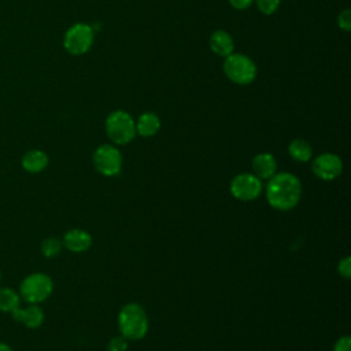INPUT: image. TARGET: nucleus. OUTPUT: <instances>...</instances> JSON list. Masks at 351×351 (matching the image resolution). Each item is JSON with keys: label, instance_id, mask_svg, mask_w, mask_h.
I'll list each match as a JSON object with an SVG mask.
<instances>
[{"label": "nucleus", "instance_id": "nucleus-5", "mask_svg": "<svg viewBox=\"0 0 351 351\" xmlns=\"http://www.w3.org/2000/svg\"><path fill=\"white\" fill-rule=\"evenodd\" d=\"M223 71L226 77L239 85H247L256 77L255 63L243 53H230L225 58Z\"/></svg>", "mask_w": 351, "mask_h": 351}, {"label": "nucleus", "instance_id": "nucleus-9", "mask_svg": "<svg viewBox=\"0 0 351 351\" xmlns=\"http://www.w3.org/2000/svg\"><path fill=\"white\" fill-rule=\"evenodd\" d=\"M311 169L318 178L324 181H332L343 171V162L337 155L325 152L314 159Z\"/></svg>", "mask_w": 351, "mask_h": 351}, {"label": "nucleus", "instance_id": "nucleus-16", "mask_svg": "<svg viewBox=\"0 0 351 351\" xmlns=\"http://www.w3.org/2000/svg\"><path fill=\"white\" fill-rule=\"evenodd\" d=\"M288 152H289L291 158L296 162H307V160L311 159V155H313L311 145L303 138L292 140L289 143Z\"/></svg>", "mask_w": 351, "mask_h": 351}, {"label": "nucleus", "instance_id": "nucleus-21", "mask_svg": "<svg viewBox=\"0 0 351 351\" xmlns=\"http://www.w3.org/2000/svg\"><path fill=\"white\" fill-rule=\"evenodd\" d=\"M337 25L344 32H348L351 29V11L350 8L343 10L337 16Z\"/></svg>", "mask_w": 351, "mask_h": 351}, {"label": "nucleus", "instance_id": "nucleus-2", "mask_svg": "<svg viewBox=\"0 0 351 351\" xmlns=\"http://www.w3.org/2000/svg\"><path fill=\"white\" fill-rule=\"evenodd\" d=\"M121 335L128 340H140L148 332V318L144 308L137 303L125 304L118 314Z\"/></svg>", "mask_w": 351, "mask_h": 351}, {"label": "nucleus", "instance_id": "nucleus-22", "mask_svg": "<svg viewBox=\"0 0 351 351\" xmlns=\"http://www.w3.org/2000/svg\"><path fill=\"white\" fill-rule=\"evenodd\" d=\"M337 271L340 273V276H343L344 278H350L351 276V259L350 256H344L339 265H337Z\"/></svg>", "mask_w": 351, "mask_h": 351}, {"label": "nucleus", "instance_id": "nucleus-10", "mask_svg": "<svg viewBox=\"0 0 351 351\" xmlns=\"http://www.w3.org/2000/svg\"><path fill=\"white\" fill-rule=\"evenodd\" d=\"M11 315L15 321L22 322L27 328H38L44 322V311L38 304L29 303L27 307L21 308L16 307L15 310L11 311Z\"/></svg>", "mask_w": 351, "mask_h": 351}, {"label": "nucleus", "instance_id": "nucleus-6", "mask_svg": "<svg viewBox=\"0 0 351 351\" xmlns=\"http://www.w3.org/2000/svg\"><path fill=\"white\" fill-rule=\"evenodd\" d=\"M93 38L95 30L90 25L75 23L64 33L63 45L71 55H84L92 47Z\"/></svg>", "mask_w": 351, "mask_h": 351}, {"label": "nucleus", "instance_id": "nucleus-17", "mask_svg": "<svg viewBox=\"0 0 351 351\" xmlns=\"http://www.w3.org/2000/svg\"><path fill=\"white\" fill-rule=\"evenodd\" d=\"M19 307V295L12 288H0V311L11 313Z\"/></svg>", "mask_w": 351, "mask_h": 351}, {"label": "nucleus", "instance_id": "nucleus-8", "mask_svg": "<svg viewBox=\"0 0 351 351\" xmlns=\"http://www.w3.org/2000/svg\"><path fill=\"white\" fill-rule=\"evenodd\" d=\"M262 192V182L258 177L250 173L236 176L230 182V193L241 202L256 199Z\"/></svg>", "mask_w": 351, "mask_h": 351}, {"label": "nucleus", "instance_id": "nucleus-15", "mask_svg": "<svg viewBox=\"0 0 351 351\" xmlns=\"http://www.w3.org/2000/svg\"><path fill=\"white\" fill-rule=\"evenodd\" d=\"M136 123V133L143 137H151L158 133L160 128V121L154 112H144L138 117Z\"/></svg>", "mask_w": 351, "mask_h": 351}, {"label": "nucleus", "instance_id": "nucleus-7", "mask_svg": "<svg viewBox=\"0 0 351 351\" xmlns=\"http://www.w3.org/2000/svg\"><path fill=\"white\" fill-rule=\"evenodd\" d=\"M93 166L95 169L106 176L112 177L121 171L122 167V155L114 145L103 144L97 147L93 152Z\"/></svg>", "mask_w": 351, "mask_h": 351}, {"label": "nucleus", "instance_id": "nucleus-20", "mask_svg": "<svg viewBox=\"0 0 351 351\" xmlns=\"http://www.w3.org/2000/svg\"><path fill=\"white\" fill-rule=\"evenodd\" d=\"M108 351H126L128 350V339L121 336H115L108 343Z\"/></svg>", "mask_w": 351, "mask_h": 351}, {"label": "nucleus", "instance_id": "nucleus-26", "mask_svg": "<svg viewBox=\"0 0 351 351\" xmlns=\"http://www.w3.org/2000/svg\"><path fill=\"white\" fill-rule=\"evenodd\" d=\"M0 277H1V273H0Z\"/></svg>", "mask_w": 351, "mask_h": 351}, {"label": "nucleus", "instance_id": "nucleus-11", "mask_svg": "<svg viewBox=\"0 0 351 351\" xmlns=\"http://www.w3.org/2000/svg\"><path fill=\"white\" fill-rule=\"evenodd\" d=\"M63 245L73 252L86 251L92 244V237L82 229H70L63 236Z\"/></svg>", "mask_w": 351, "mask_h": 351}, {"label": "nucleus", "instance_id": "nucleus-13", "mask_svg": "<svg viewBox=\"0 0 351 351\" xmlns=\"http://www.w3.org/2000/svg\"><path fill=\"white\" fill-rule=\"evenodd\" d=\"M210 48L211 51L222 58H226L228 55H230L233 52V38L230 37V34L225 30H215L211 36H210Z\"/></svg>", "mask_w": 351, "mask_h": 351}, {"label": "nucleus", "instance_id": "nucleus-19", "mask_svg": "<svg viewBox=\"0 0 351 351\" xmlns=\"http://www.w3.org/2000/svg\"><path fill=\"white\" fill-rule=\"evenodd\" d=\"M280 1L281 0H255L258 10L265 15L274 14L280 5Z\"/></svg>", "mask_w": 351, "mask_h": 351}, {"label": "nucleus", "instance_id": "nucleus-25", "mask_svg": "<svg viewBox=\"0 0 351 351\" xmlns=\"http://www.w3.org/2000/svg\"><path fill=\"white\" fill-rule=\"evenodd\" d=\"M0 351H14V350L5 343H0Z\"/></svg>", "mask_w": 351, "mask_h": 351}, {"label": "nucleus", "instance_id": "nucleus-24", "mask_svg": "<svg viewBox=\"0 0 351 351\" xmlns=\"http://www.w3.org/2000/svg\"><path fill=\"white\" fill-rule=\"evenodd\" d=\"M229 3L236 8V10H244L250 7L252 0H229Z\"/></svg>", "mask_w": 351, "mask_h": 351}, {"label": "nucleus", "instance_id": "nucleus-23", "mask_svg": "<svg viewBox=\"0 0 351 351\" xmlns=\"http://www.w3.org/2000/svg\"><path fill=\"white\" fill-rule=\"evenodd\" d=\"M350 350H351V339L348 336L340 337L333 347V351H350Z\"/></svg>", "mask_w": 351, "mask_h": 351}, {"label": "nucleus", "instance_id": "nucleus-1", "mask_svg": "<svg viewBox=\"0 0 351 351\" xmlns=\"http://www.w3.org/2000/svg\"><path fill=\"white\" fill-rule=\"evenodd\" d=\"M302 185L296 176L291 173H277L269 178L266 199L277 210L287 211L293 208L300 199Z\"/></svg>", "mask_w": 351, "mask_h": 351}, {"label": "nucleus", "instance_id": "nucleus-4", "mask_svg": "<svg viewBox=\"0 0 351 351\" xmlns=\"http://www.w3.org/2000/svg\"><path fill=\"white\" fill-rule=\"evenodd\" d=\"M106 133L115 144H128L136 136V123L123 110L112 111L106 119Z\"/></svg>", "mask_w": 351, "mask_h": 351}, {"label": "nucleus", "instance_id": "nucleus-12", "mask_svg": "<svg viewBox=\"0 0 351 351\" xmlns=\"http://www.w3.org/2000/svg\"><path fill=\"white\" fill-rule=\"evenodd\" d=\"M252 170H254V176L258 177L259 180H269L276 174V170H277V163L274 156L269 152L258 154L252 159Z\"/></svg>", "mask_w": 351, "mask_h": 351}, {"label": "nucleus", "instance_id": "nucleus-3", "mask_svg": "<svg viewBox=\"0 0 351 351\" xmlns=\"http://www.w3.org/2000/svg\"><path fill=\"white\" fill-rule=\"evenodd\" d=\"M52 289L53 282L45 273H32L26 276L19 285V293L22 299L33 304H38L47 300L52 293Z\"/></svg>", "mask_w": 351, "mask_h": 351}, {"label": "nucleus", "instance_id": "nucleus-14", "mask_svg": "<svg viewBox=\"0 0 351 351\" xmlns=\"http://www.w3.org/2000/svg\"><path fill=\"white\" fill-rule=\"evenodd\" d=\"M48 155L41 149H30L22 158V167L27 173H40L48 166Z\"/></svg>", "mask_w": 351, "mask_h": 351}, {"label": "nucleus", "instance_id": "nucleus-18", "mask_svg": "<svg viewBox=\"0 0 351 351\" xmlns=\"http://www.w3.org/2000/svg\"><path fill=\"white\" fill-rule=\"evenodd\" d=\"M62 247H63V243L59 239L47 237L41 243V252L47 258H53V256L59 255V252L62 251Z\"/></svg>", "mask_w": 351, "mask_h": 351}]
</instances>
